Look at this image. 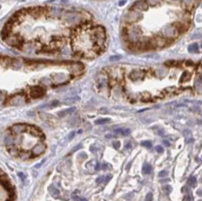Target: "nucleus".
I'll use <instances>...</instances> for the list:
<instances>
[{
  "label": "nucleus",
  "instance_id": "0eeeda50",
  "mask_svg": "<svg viewBox=\"0 0 202 201\" xmlns=\"http://www.w3.org/2000/svg\"><path fill=\"white\" fill-rule=\"evenodd\" d=\"M196 182H197V179L195 178V177H191L189 178L188 180V183L191 185V186H194L195 184H196Z\"/></svg>",
  "mask_w": 202,
  "mask_h": 201
},
{
  "label": "nucleus",
  "instance_id": "20e7f679",
  "mask_svg": "<svg viewBox=\"0 0 202 201\" xmlns=\"http://www.w3.org/2000/svg\"><path fill=\"white\" fill-rule=\"evenodd\" d=\"M115 132L119 133V134H121V135H124V136H127L130 133V130L128 129H118L115 130Z\"/></svg>",
  "mask_w": 202,
  "mask_h": 201
},
{
  "label": "nucleus",
  "instance_id": "6e6552de",
  "mask_svg": "<svg viewBox=\"0 0 202 201\" xmlns=\"http://www.w3.org/2000/svg\"><path fill=\"white\" fill-rule=\"evenodd\" d=\"M145 200H146V201H152V200H153V195H152V193L147 194L146 197H145Z\"/></svg>",
  "mask_w": 202,
  "mask_h": 201
},
{
  "label": "nucleus",
  "instance_id": "1a4fd4ad",
  "mask_svg": "<svg viewBox=\"0 0 202 201\" xmlns=\"http://www.w3.org/2000/svg\"><path fill=\"white\" fill-rule=\"evenodd\" d=\"M142 145H144V146H145V147H147V148H150L151 146H152V143H150V142H144L143 143H142Z\"/></svg>",
  "mask_w": 202,
  "mask_h": 201
},
{
  "label": "nucleus",
  "instance_id": "39448f33",
  "mask_svg": "<svg viewBox=\"0 0 202 201\" xmlns=\"http://www.w3.org/2000/svg\"><path fill=\"white\" fill-rule=\"evenodd\" d=\"M152 171V167L149 164H144L143 167V172L144 174H149Z\"/></svg>",
  "mask_w": 202,
  "mask_h": 201
},
{
  "label": "nucleus",
  "instance_id": "f257e3e1",
  "mask_svg": "<svg viewBox=\"0 0 202 201\" xmlns=\"http://www.w3.org/2000/svg\"><path fill=\"white\" fill-rule=\"evenodd\" d=\"M0 36L9 47L35 55L69 53L94 59L105 50L107 34L88 11L54 6L25 8L14 13Z\"/></svg>",
  "mask_w": 202,
  "mask_h": 201
},
{
  "label": "nucleus",
  "instance_id": "4468645a",
  "mask_svg": "<svg viewBox=\"0 0 202 201\" xmlns=\"http://www.w3.org/2000/svg\"><path fill=\"white\" fill-rule=\"evenodd\" d=\"M99 168H100V165L97 164V166H96V170H99Z\"/></svg>",
  "mask_w": 202,
  "mask_h": 201
},
{
  "label": "nucleus",
  "instance_id": "9d476101",
  "mask_svg": "<svg viewBox=\"0 0 202 201\" xmlns=\"http://www.w3.org/2000/svg\"><path fill=\"white\" fill-rule=\"evenodd\" d=\"M168 173H169L168 171L163 170V171L160 172V173H159V177H165V176H167V175H168Z\"/></svg>",
  "mask_w": 202,
  "mask_h": 201
},
{
  "label": "nucleus",
  "instance_id": "f8f14e48",
  "mask_svg": "<svg viewBox=\"0 0 202 201\" xmlns=\"http://www.w3.org/2000/svg\"><path fill=\"white\" fill-rule=\"evenodd\" d=\"M114 146L116 148V149H118V148L120 147V143H119V142H116V143H114Z\"/></svg>",
  "mask_w": 202,
  "mask_h": 201
},
{
  "label": "nucleus",
  "instance_id": "423d86ee",
  "mask_svg": "<svg viewBox=\"0 0 202 201\" xmlns=\"http://www.w3.org/2000/svg\"><path fill=\"white\" fill-rule=\"evenodd\" d=\"M110 121V119L108 118H104V119H99V120H96L95 123H96L97 125H102V124H105V123H108Z\"/></svg>",
  "mask_w": 202,
  "mask_h": 201
},
{
  "label": "nucleus",
  "instance_id": "2eb2a0df",
  "mask_svg": "<svg viewBox=\"0 0 202 201\" xmlns=\"http://www.w3.org/2000/svg\"><path fill=\"white\" fill-rule=\"evenodd\" d=\"M80 201H87V200H86V199H85V198H83V199H81Z\"/></svg>",
  "mask_w": 202,
  "mask_h": 201
},
{
  "label": "nucleus",
  "instance_id": "ddd939ff",
  "mask_svg": "<svg viewBox=\"0 0 202 201\" xmlns=\"http://www.w3.org/2000/svg\"><path fill=\"white\" fill-rule=\"evenodd\" d=\"M164 144H165V145H167V146H169V142H167V141H164Z\"/></svg>",
  "mask_w": 202,
  "mask_h": 201
},
{
  "label": "nucleus",
  "instance_id": "7ed1b4c3",
  "mask_svg": "<svg viewBox=\"0 0 202 201\" xmlns=\"http://www.w3.org/2000/svg\"><path fill=\"white\" fill-rule=\"evenodd\" d=\"M46 149V145L44 143H39L38 144H37L34 148H33V155L34 156H39L42 153H44V151Z\"/></svg>",
  "mask_w": 202,
  "mask_h": 201
},
{
  "label": "nucleus",
  "instance_id": "9b49d317",
  "mask_svg": "<svg viewBox=\"0 0 202 201\" xmlns=\"http://www.w3.org/2000/svg\"><path fill=\"white\" fill-rule=\"evenodd\" d=\"M155 150H157V152H158V153L163 152V148L161 146H159V145H157V147H155Z\"/></svg>",
  "mask_w": 202,
  "mask_h": 201
},
{
  "label": "nucleus",
  "instance_id": "f03ea898",
  "mask_svg": "<svg viewBox=\"0 0 202 201\" xmlns=\"http://www.w3.org/2000/svg\"><path fill=\"white\" fill-rule=\"evenodd\" d=\"M198 0H138L123 18L122 39L132 51L169 47L190 29Z\"/></svg>",
  "mask_w": 202,
  "mask_h": 201
}]
</instances>
